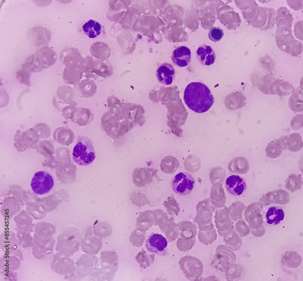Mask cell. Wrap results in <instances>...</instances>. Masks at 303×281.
I'll list each match as a JSON object with an SVG mask.
<instances>
[{
  "label": "cell",
  "instance_id": "1",
  "mask_svg": "<svg viewBox=\"0 0 303 281\" xmlns=\"http://www.w3.org/2000/svg\"><path fill=\"white\" fill-rule=\"evenodd\" d=\"M184 100L190 109L198 113L207 111L214 101L208 86L199 82H192L188 84L184 90Z\"/></svg>",
  "mask_w": 303,
  "mask_h": 281
},
{
  "label": "cell",
  "instance_id": "2",
  "mask_svg": "<svg viewBox=\"0 0 303 281\" xmlns=\"http://www.w3.org/2000/svg\"><path fill=\"white\" fill-rule=\"evenodd\" d=\"M95 157V152L92 142L87 136L79 137L72 152L74 162L80 166L89 165Z\"/></svg>",
  "mask_w": 303,
  "mask_h": 281
},
{
  "label": "cell",
  "instance_id": "3",
  "mask_svg": "<svg viewBox=\"0 0 303 281\" xmlns=\"http://www.w3.org/2000/svg\"><path fill=\"white\" fill-rule=\"evenodd\" d=\"M235 255L234 251L224 245H218L211 261V265L214 268L224 272L234 263Z\"/></svg>",
  "mask_w": 303,
  "mask_h": 281
},
{
  "label": "cell",
  "instance_id": "4",
  "mask_svg": "<svg viewBox=\"0 0 303 281\" xmlns=\"http://www.w3.org/2000/svg\"><path fill=\"white\" fill-rule=\"evenodd\" d=\"M181 267L185 276L191 281H199L204 272L202 262L198 258L191 256L184 257L182 260Z\"/></svg>",
  "mask_w": 303,
  "mask_h": 281
},
{
  "label": "cell",
  "instance_id": "5",
  "mask_svg": "<svg viewBox=\"0 0 303 281\" xmlns=\"http://www.w3.org/2000/svg\"><path fill=\"white\" fill-rule=\"evenodd\" d=\"M54 184L52 176L48 172L41 171L34 174L32 179L31 186L34 193L42 195L49 192Z\"/></svg>",
  "mask_w": 303,
  "mask_h": 281
},
{
  "label": "cell",
  "instance_id": "6",
  "mask_svg": "<svg viewBox=\"0 0 303 281\" xmlns=\"http://www.w3.org/2000/svg\"><path fill=\"white\" fill-rule=\"evenodd\" d=\"M195 182L191 175L181 172L177 174L172 179L171 185L176 193L182 195H188L193 190Z\"/></svg>",
  "mask_w": 303,
  "mask_h": 281
},
{
  "label": "cell",
  "instance_id": "7",
  "mask_svg": "<svg viewBox=\"0 0 303 281\" xmlns=\"http://www.w3.org/2000/svg\"><path fill=\"white\" fill-rule=\"evenodd\" d=\"M167 245V239L161 235L153 233L148 236L145 246L150 252L164 256L168 254Z\"/></svg>",
  "mask_w": 303,
  "mask_h": 281
},
{
  "label": "cell",
  "instance_id": "8",
  "mask_svg": "<svg viewBox=\"0 0 303 281\" xmlns=\"http://www.w3.org/2000/svg\"><path fill=\"white\" fill-rule=\"evenodd\" d=\"M27 38L33 45L39 47L45 46L51 39L49 31L42 26H36L30 29L27 32Z\"/></svg>",
  "mask_w": 303,
  "mask_h": 281
},
{
  "label": "cell",
  "instance_id": "9",
  "mask_svg": "<svg viewBox=\"0 0 303 281\" xmlns=\"http://www.w3.org/2000/svg\"><path fill=\"white\" fill-rule=\"evenodd\" d=\"M225 186L228 192L234 196L241 195L246 188L244 180L239 175H231L226 179Z\"/></svg>",
  "mask_w": 303,
  "mask_h": 281
},
{
  "label": "cell",
  "instance_id": "10",
  "mask_svg": "<svg viewBox=\"0 0 303 281\" xmlns=\"http://www.w3.org/2000/svg\"><path fill=\"white\" fill-rule=\"evenodd\" d=\"M36 55L43 69L47 68L53 65L57 59L56 53L50 47L47 46L40 49Z\"/></svg>",
  "mask_w": 303,
  "mask_h": 281
},
{
  "label": "cell",
  "instance_id": "11",
  "mask_svg": "<svg viewBox=\"0 0 303 281\" xmlns=\"http://www.w3.org/2000/svg\"><path fill=\"white\" fill-rule=\"evenodd\" d=\"M191 50L185 46L176 48L173 51L171 56L173 62L180 67L187 66L191 62Z\"/></svg>",
  "mask_w": 303,
  "mask_h": 281
},
{
  "label": "cell",
  "instance_id": "12",
  "mask_svg": "<svg viewBox=\"0 0 303 281\" xmlns=\"http://www.w3.org/2000/svg\"><path fill=\"white\" fill-rule=\"evenodd\" d=\"M156 76L160 82L165 85H169L171 84L175 78V70L171 64L165 63L158 68Z\"/></svg>",
  "mask_w": 303,
  "mask_h": 281
},
{
  "label": "cell",
  "instance_id": "13",
  "mask_svg": "<svg viewBox=\"0 0 303 281\" xmlns=\"http://www.w3.org/2000/svg\"><path fill=\"white\" fill-rule=\"evenodd\" d=\"M293 20L290 10L286 7H279L275 12V23L277 29L284 27L291 28Z\"/></svg>",
  "mask_w": 303,
  "mask_h": 281
},
{
  "label": "cell",
  "instance_id": "14",
  "mask_svg": "<svg viewBox=\"0 0 303 281\" xmlns=\"http://www.w3.org/2000/svg\"><path fill=\"white\" fill-rule=\"evenodd\" d=\"M294 39L291 28L284 27L277 29L275 40L278 47L281 50L284 52L286 45Z\"/></svg>",
  "mask_w": 303,
  "mask_h": 281
},
{
  "label": "cell",
  "instance_id": "15",
  "mask_svg": "<svg viewBox=\"0 0 303 281\" xmlns=\"http://www.w3.org/2000/svg\"><path fill=\"white\" fill-rule=\"evenodd\" d=\"M196 54L198 59L202 65L209 66L214 63L216 56L211 47L204 44L197 49Z\"/></svg>",
  "mask_w": 303,
  "mask_h": 281
},
{
  "label": "cell",
  "instance_id": "16",
  "mask_svg": "<svg viewBox=\"0 0 303 281\" xmlns=\"http://www.w3.org/2000/svg\"><path fill=\"white\" fill-rule=\"evenodd\" d=\"M294 89L292 85L288 82L276 79L272 81L270 86L269 92L270 94L285 96L292 93Z\"/></svg>",
  "mask_w": 303,
  "mask_h": 281
},
{
  "label": "cell",
  "instance_id": "17",
  "mask_svg": "<svg viewBox=\"0 0 303 281\" xmlns=\"http://www.w3.org/2000/svg\"><path fill=\"white\" fill-rule=\"evenodd\" d=\"M197 234L199 242L205 245L211 244L217 239V232L211 225L200 227Z\"/></svg>",
  "mask_w": 303,
  "mask_h": 281
},
{
  "label": "cell",
  "instance_id": "18",
  "mask_svg": "<svg viewBox=\"0 0 303 281\" xmlns=\"http://www.w3.org/2000/svg\"><path fill=\"white\" fill-rule=\"evenodd\" d=\"M268 19L267 7L258 6L255 16L247 22L251 26L262 30L266 25Z\"/></svg>",
  "mask_w": 303,
  "mask_h": 281
},
{
  "label": "cell",
  "instance_id": "19",
  "mask_svg": "<svg viewBox=\"0 0 303 281\" xmlns=\"http://www.w3.org/2000/svg\"><path fill=\"white\" fill-rule=\"evenodd\" d=\"M266 217L268 224L277 225L284 220L285 213L281 206L278 205H273L268 208Z\"/></svg>",
  "mask_w": 303,
  "mask_h": 281
},
{
  "label": "cell",
  "instance_id": "20",
  "mask_svg": "<svg viewBox=\"0 0 303 281\" xmlns=\"http://www.w3.org/2000/svg\"><path fill=\"white\" fill-rule=\"evenodd\" d=\"M298 87L294 89L288 101V106L293 111L301 112L303 110V91Z\"/></svg>",
  "mask_w": 303,
  "mask_h": 281
},
{
  "label": "cell",
  "instance_id": "21",
  "mask_svg": "<svg viewBox=\"0 0 303 281\" xmlns=\"http://www.w3.org/2000/svg\"><path fill=\"white\" fill-rule=\"evenodd\" d=\"M78 85V93L81 96L89 97L93 96L96 90V86L93 81L90 79L82 80Z\"/></svg>",
  "mask_w": 303,
  "mask_h": 281
},
{
  "label": "cell",
  "instance_id": "22",
  "mask_svg": "<svg viewBox=\"0 0 303 281\" xmlns=\"http://www.w3.org/2000/svg\"><path fill=\"white\" fill-rule=\"evenodd\" d=\"M101 242L100 240L96 237H88L83 240L82 242V249L88 253L96 254L101 248Z\"/></svg>",
  "mask_w": 303,
  "mask_h": 281
},
{
  "label": "cell",
  "instance_id": "23",
  "mask_svg": "<svg viewBox=\"0 0 303 281\" xmlns=\"http://www.w3.org/2000/svg\"><path fill=\"white\" fill-rule=\"evenodd\" d=\"M82 29L84 33L90 38H95L98 36L101 31L100 24L92 19H90L85 23Z\"/></svg>",
  "mask_w": 303,
  "mask_h": 281
},
{
  "label": "cell",
  "instance_id": "24",
  "mask_svg": "<svg viewBox=\"0 0 303 281\" xmlns=\"http://www.w3.org/2000/svg\"><path fill=\"white\" fill-rule=\"evenodd\" d=\"M302 137L297 133H293L288 136L286 143V148L293 152L300 150L303 147Z\"/></svg>",
  "mask_w": 303,
  "mask_h": 281
},
{
  "label": "cell",
  "instance_id": "25",
  "mask_svg": "<svg viewBox=\"0 0 303 281\" xmlns=\"http://www.w3.org/2000/svg\"><path fill=\"white\" fill-rule=\"evenodd\" d=\"M224 245L233 251L239 246L240 240L236 232L232 228L223 236Z\"/></svg>",
  "mask_w": 303,
  "mask_h": 281
},
{
  "label": "cell",
  "instance_id": "26",
  "mask_svg": "<svg viewBox=\"0 0 303 281\" xmlns=\"http://www.w3.org/2000/svg\"><path fill=\"white\" fill-rule=\"evenodd\" d=\"M284 151L278 139H275L269 142L265 149L267 156L271 158L278 157Z\"/></svg>",
  "mask_w": 303,
  "mask_h": 281
},
{
  "label": "cell",
  "instance_id": "27",
  "mask_svg": "<svg viewBox=\"0 0 303 281\" xmlns=\"http://www.w3.org/2000/svg\"><path fill=\"white\" fill-rule=\"evenodd\" d=\"M54 97L60 102L67 103L74 102L73 100V92L72 89L68 86H64L59 87L56 92V96Z\"/></svg>",
  "mask_w": 303,
  "mask_h": 281
},
{
  "label": "cell",
  "instance_id": "28",
  "mask_svg": "<svg viewBox=\"0 0 303 281\" xmlns=\"http://www.w3.org/2000/svg\"><path fill=\"white\" fill-rule=\"evenodd\" d=\"M22 69L30 72H36L43 70L36 57V54L30 56L23 64Z\"/></svg>",
  "mask_w": 303,
  "mask_h": 281
},
{
  "label": "cell",
  "instance_id": "29",
  "mask_svg": "<svg viewBox=\"0 0 303 281\" xmlns=\"http://www.w3.org/2000/svg\"><path fill=\"white\" fill-rule=\"evenodd\" d=\"M302 51V43L295 39L286 45L284 52L292 56L297 57L301 54Z\"/></svg>",
  "mask_w": 303,
  "mask_h": 281
},
{
  "label": "cell",
  "instance_id": "30",
  "mask_svg": "<svg viewBox=\"0 0 303 281\" xmlns=\"http://www.w3.org/2000/svg\"><path fill=\"white\" fill-rule=\"evenodd\" d=\"M276 78L270 74L263 75L259 78L258 85V89L263 93L267 95L270 94L269 89L272 81Z\"/></svg>",
  "mask_w": 303,
  "mask_h": 281
},
{
  "label": "cell",
  "instance_id": "31",
  "mask_svg": "<svg viewBox=\"0 0 303 281\" xmlns=\"http://www.w3.org/2000/svg\"><path fill=\"white\" fill-rule=\"evenodd\" d=\"M259 61L263 70L267 74L272 75L275 70V64L270 57L266 55L260 58Z\"/></svg>",
  "mask_w": 303,
  "mask_h": 281
},
{
  "label": "cell",
  "instance_id": "32",
  "mask_svg": "<svg viewBox=\"0 0 303 281\" xmlns=\"http://www.w3.org/2000/svg\"><path fill=\"white\" fill-rule=\"evenodd\" d=\"M82 76L81 73L72 72L67 69H65L63 72L62 77L65 83L67 84H74L78 82Z\"/></svg>",
  "mask_w": 303,
  "mask_h": 281
},
{
  "label": "cell",
  "instance_id": "33",
  "mask_svg": "<svg viewBox=\"0 0 303 281\" xmlns=\"http://www.w3.org/2000/svg\"><path fill=\"white\" fill-rule=\"evenodd\" d=\"M234 263L230 266L224 272L225 279L227 281H233L238 276L239 268Z\"/></svg>",
  "mask_w": 303,
  "mask_h": 281
},
{
  "label": "cell",
  "instance_id": "34",
  "mask_svg": "<svg viewBox=\"0 0 303 281\" xmlns=\"http://www.w3.org/2000/svg\"><path fill=\"white\" fill-rule=\"evenodd\" d=\"M224 35L223 30L219 27H213L209 31L208 36L210 39L216 42L220 41Z\"/></svg>",
  "mask_w": 303,
  "mask_h": 281
},
{
  "label": "cell",
  "instance_id": "35",
  "mask_svg": "<svg viewBox=\"0 0 303 281\" xmlns=\"http://www.w3.org/2000/svg\"><path fill=\"white\" fill-rule=\"evenodd\" d=\"M16 74L17 78L21 83L27 85H30V72L21 68L17 72Z\"/></svg>",
  "mask_w": 303,
  "mask_h": 281
},
{
  "label": "cell",
  "instance_id": "36",
  "mask_svg": "<svg viewBox=\"0 0 303 281\" xmlns=\"http://www.w3.org/2000/svg\"><path fill=\"white\" fill-rule=\"evenodd\" d=\"M268 19L265 26L262 30H267L273 28L275 24V11L274 9L267 7Z\"/></svg>",
  "mask_w": 303,
  "mask_h": 281
},
{
  "label": "cell",
  "instance_id": "37",
  "mask_svg": "<svg viewBox=\"0 0 303 281\" xmlns=\"http://www.w3.org/2000/svg\"><path fill=\"white\" fill-rule=\"evenodd\" d=\"M258 6L255 1L247 10L243 11L244 17L247 21L252 19L255 15L258 8Z\"/></svg>",
  "mask_w": 303,
  "mask_h": 281
},
{
  "label": "cell",
  "instance_id": "38",
  "mask_svg": "<svg viewBox=\"0 0 303 281\" xmlns=\"http://www.w3.org/2000/svg\"><path fill=\"white\" fill-rule=\"evenodd\" d=\"M195 238L188 239L184 238L181 241L180 248L183 251H188L193 248L195 243Z\"/></svg>",
  "mask_w": 303,
  "mask_h": 281
},
{
  "label": "cell",
  "instance_id": "39",
  "mask_svg": "<svg viewBox=\"0 0 303 281\" xmlns=\"http://www.w3.org/2000/svg\"><path fill=\"white\" fill-rule=\"evenodd\" d=\"M290 126L294 130L301 129L303 127V114H297L293 117L291 122Z\"/></svg>",
  "mask_w": 303,
  "mask_h": 281
},
{
  "label": "cell",
  "instance_id": "40",
  "mask_svg": "<svg viewBox=\"0 0 303 281\" xmlns=\"http://www.w3.org/2000/svg\"><path fill=\"white\" fill-rule=\"evenodd\" d=\"M294 34L298 39L303 41V21H298L294 26Z\"/></svg>",
  "mask_w": 303,
  "mask_h": 281
},
{
  "label": "cell",
  "instance_id": "41",
  "mask_svg": "<svg viewBox=\"0 0 303 281\" xmlns=\"http://www.w3.org/2000/svg\"><path fill=\"white\" fill-rule=\"evenodd\" d=\"M303 0H287L286 2L290 8L295 11H299L303 8Z\"/></svg>",
  "mask_w": 303,
  "mask_h": 281
},
{
  "label": "cell",
  "instance_id": "42",
  "mask_svg": "<svg viewBox=\"0 0 303 281\" xmlns=\"http://www.w3.org/2000/svg\"><path fill=\"white\" fill-rule=\"evenodd\" d=\"M259 78L258 73H254L251 75V80L253 86H258Z\"/></svg>",
  "mask_w": 303,
  "mask_h": 281
},
{
  "label": "cell",
  "instance_id": "43",
  "mask_svg": "<svg viewBox=\"0 0 303 281\" xmlns=\"http://www.w3.org/2000/svg\"><path fill=\"white\" fill-rule=\"evenodd\" d=\"M218 279L216 276L214 275L210 276L208 277L203 278H201L199 281H218Z\"/></svg>",
  "mask_w": 303,
  "mask_h": 281
}]
</instances>
